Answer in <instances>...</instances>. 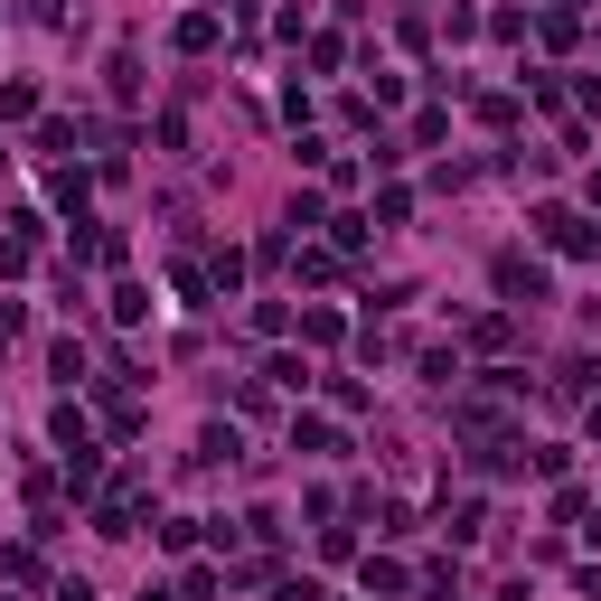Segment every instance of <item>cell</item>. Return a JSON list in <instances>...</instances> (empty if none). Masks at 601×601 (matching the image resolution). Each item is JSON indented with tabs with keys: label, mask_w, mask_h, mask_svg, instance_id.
Returning <instances> with one entry per match:
<instances>
[{
	"label": "cell",
	"mask_w": 601,
	"mask_h": 601,
	"mask_svg": "<svg viewBox=\"0 0 601 601\" xmlns=\"http://www.w3.org/2000/svg\"><path fill=\"white\" fill-rule=\"evenodd\" d=\"M498 292H517V300H546V273H536V264H517V254H508V264H498Z\"/></svg>",
	"instance_id": "cell-1"
}]
</instances>
